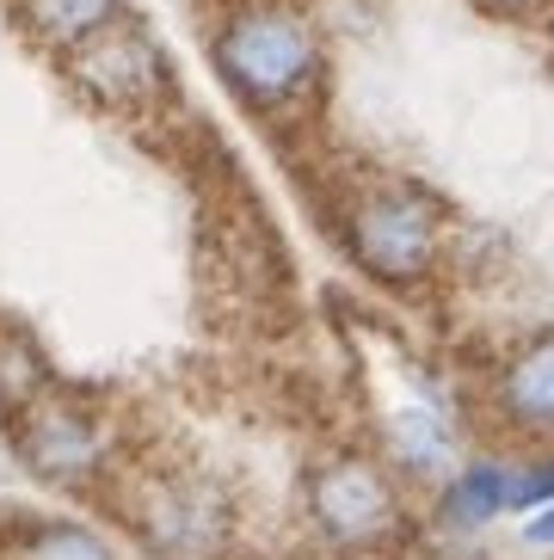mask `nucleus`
I'll return each instance as SVG.
<instances>
[{"mask_svg": "<svg viewBox=\"0 0 554 560\" xmlns=\"http://www.w3.org/2000/svg\"><path fill=\"white\" fill-rule=\"evenodd\" d=\"M345 253L358 259V271H370L389 290L419 283L443 247V210L431 191L407 179H376L358 198L345 203Z\"/></svg>", "mask_w": 554, "mask_h": 560, "instance_id": "obj_3", "label": "nucleus"}, {"mask_svg": "<svg viewBox=\"0 0 554 560\" xmlns=\"http://www.w3.org/2000/svg\"><path fill=\"white\" fill-rule=\"evenodd\" d=\"M389 450H394V462L419 480L457 475V425H450V412H438L431 400H401V407L389 412Z\"/></svg>", "mask_w": 554, "mask_h": 560, "instance_id": "obj_7", "label": "nucleus"}, {"mask_svg": "<svg viewBox=\"0 0 554 560\" xmlns=\"http://www.w3.org/2000/svg\"><path fill=\"white\" fill-rule=\"evenodd\" d=\"M309 517L333 548H376L401 529V493L370 456H326L309 468Z\"/></svg>", "mask_w": 554, "mask_h": 560, "instance_id": "obj_6", "label": "nucleus"}, {"mask_svg": "<svg viewBox=\"0 0 554 560\" xmlns=\"http://www.w3.org/2000/svg\"><path fill=\"white\" fill-rule=\"evenodd\" d=\"M499 412L518 431H554V339H530L499 370Z\"/></svg>", "mask_w": 554, "mask_h": 560, "instance_id": "obj_9", "label": "nucleus"}, {"mask_svg": "<svg viewBox=\"0 0 554 560\" xmlns=\"http://www.w3.org/2000/svg\"><path fill=\"white\" fill-rule=\"evenodd\" d=\"M481 7H487V13H511V19H518V13H536L542 0H481Z\"/></svg>", "mask_w": 554, "mask_h": 560, "instance_id": "obj_15", "label": "nucleus"}, {"mask_svg": "<svg viewBox=\"0 0 554 560\" xmlns=\"http://www.w3.org/2000/svg\"><path fill=\"white\" fill-rule=\"evenodd\" d=\"M117 517L154 560H229L234 499L197 462H136L117 480Z\"/></svg>", "mask_w": 554, "mask_h": 560, "instance_id": "obj_2", "label": "nucleus"}, {"mask_svg": "<svg viewBox=\"0 0 554 560\" xmlns=\"http://www.w3.org/2000/svg\"><path fill=\"white\" fill-rule=\"evenodd\" d=\"M62 74L86 105H99L112 117H148L161 112L166 93H173V62H166L161 37L148 32L136 13H117L86 44H74L62 56Z\"/></svg>", "mask_w": 554, "mask_h": 560, "instance_id": "obj_5", "label": "nucleus"}, {"mask_svg": "<svg viewBox=\"0 0 554 560\" xmlns=\"http://www.w3.org/2000/svg\"><path fill=\"white\" fill-rule=\"evenodd\" d=\"M506 511H511L506 462H469V468H457V475L443 480V493H438V524L462 529V536L487 529L493 517H506Z\"/></svg>", "mask_w": 554, "mask_h": 560, "instance_id": "obj_10", "label": "nucleus"}, {"mask_svg": "<svg viewBox=\"0 0 554 560\" xmlns=\"http://www.w3.org/2000/svg\"><path fill=\"white\" fill-rule=\"evenodd\" d=\"M44 388H56V370H49L44 346L25 327H7L0 320V419H13L19 407H32Z\"/></svg>", "mask_w": 554, "mask_h": 560, "instance_id": "obj_11", "label": "nucleus"}, {"mask_svg": "<svg viewBox=\"0 0 554 560\" xmlns=\"http://www.w3.org/2000/svg\"><path fill=\"white\" fill-rule=\"evenodd\" d=\"M506 493H511V511H536L554 499V462H523V468H506Z\"/></svg>", "mask_w": 554, "mask_h": 560, "instance_id": "obj_13", "label": "nucleus"}, {"mask_svg": "<svg viewBox=\"0 0 554 560\" xmlns=\"http://www.w3.org/2000/svg\"><path fill=\"white\" fill-rule=\"evenodd\" d=\"M523 542H530V548H554V499L523 517Z\"/></svg>", "mask_w": 554, "mask_h": 560, "instance_id": "obj_14", "label": "nucleus"}, {"mask_svg": "<svg viewBox=\"0 0 554 560\" xmlns=\"http://www.w3.org/2000/svg\"><path fill=\"white\" fill-rule=\"evenodd\" d=\"M210 68L253 117H290L321 86V32L296 0H229L210 25Z\"/></svg>", "mask_w": 554, "mask_h": 560, "instance_id": "obj_1", "label": "nucleus"}, {"mask_svg": "<svg viewBox=\"0 0 554 560\" xmlns=\"http://www.w3.org/2000/svg\"><path fill=\"white\" fill-rule=\"evenodd\" d=\"M19 560H117L112 542L86 524H44L32 542L19 548Z\"/></svg>", "mask_w": 554, "mask_h": 560, "instance_id": "obj_12", "label": "nucleus"}, {"mask_svg": "<svg viewBox=\"0 0 554 560\" xmlns=\"http://www.w3.org/2000/svg\"><path fill=\"white\" fill-rule=\"evenodd\" d=\"M117 13H130V0H13L19 32L49 56H68L74 44H86L99 25H112Z\"/></svg>", "mask_w": 554, "mask_h": 560, "instance_id": "obj_8", "label": "nucleus"}, {"mask_svg": "<svg viewBox=\"0 0 554 560\" xmlns=\"http://www.w3.org/2000/svg\"><path fill=\"white\" fill-rule=\"evenodd\" d=\"M7 425H13V456L25 462V475L56 487V493H81V487L112 475L117 431L93 400L44 388V395H37L32 407H19Z\"/></svg>", "mask_w": 554, "mask_h": 560, "instance_id": "obj_4", "label": "nucleus"}]
</instances>
